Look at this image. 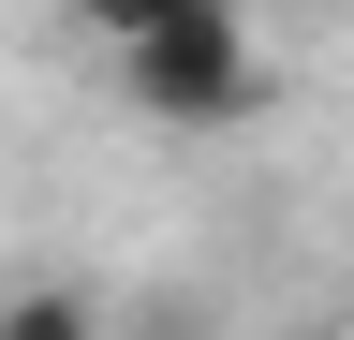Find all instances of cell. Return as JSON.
<instances>
[{
	"mask_svg": "<svg viewBox=\"0 0 354 340\" xmlns=\"http://www.w3.org/2000/svg\"><path fill=\"white\" fill-rule=\"evenodd\" d=\"M118 89L133 118H162V134H236L266 104V60H251V15H177L148 45H118Z\"/></svg>",
	"mask_w": 354,
	"mask_h": 340,
	"instance_id": "cell-1",
	"label": "cell"
},
{
	"mask_svg": "<svg viewBox=\"0 0 354 340\" xmlns=\"http://www.w3.org/2000/svg\"><path fill=\"white\" fill-rule=\"evenodd\" d=\"M0 340H104V296L88 281H15L0 296Z\"/></svg>",
	"mask_w": 354,
	"mask_h": 340,
	"instance_id": "cell-2",
	"label": "cell"
},
{
	"mask_svg": "<svg viewBox=\"0 0 354 340\" xmlns=\"http://www.w3.org/2000/svg\"><path fill=\"white\" fill-rule=\"evenodd\" d=\"M104 45H148V30H177V15H251V0H74Z\"/></svg>",
	"mask_w": 354,
	"mask_h": 340,
	"instance_id": "cell-3",
	"label": "cell"
}]
</instances>
